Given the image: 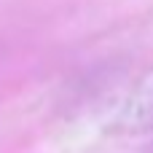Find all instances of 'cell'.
<instances>
[{"mask_svg": "<svg viewBox=\"0 0 153 153\" xmlns=\"http://www.w3.org/2000/svg\"><path fill=\"white\" fill-rule=\"evenodd\" d=\"M113 126L129 134L153 132V70L145 73L124 97L113 116Z\"/></svg>", "mask_w": 153, "mask_h": 153, "instance_id": "1", "label": "cell"}]
</instances>
